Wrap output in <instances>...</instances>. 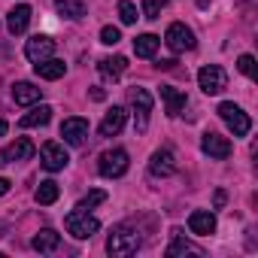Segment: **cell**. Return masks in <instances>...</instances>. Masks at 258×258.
Returning a JSON list of instances; mask_svg holds the SVG:
<instances>
[{
	"instance_id": "27",
	"label": "cell",
	"mask_w": 258,
	"mask_h": 258,
	"mask_svg": "<svg viewBox=\"0 0 258 258\" xmlns=\"http://www.w3.org/2000/svg\"><path fill=\"white\" fill-rule=\"evenodd\" d=\"M118 19L121 25H134L140 16H137V7L131 4V0H118Z\"/></svg>"
},
{
	"instance_id": "24",
	"label": "cell",
	"mask_w": 258,
	"mask_h": 258,
	"mask_svg": "<svg viewBox=\"0 0 258 258\" xmlns=\"http://www.w3.org/2000/svg\"><path fill=\"white\" fill-rule=\"evenodd\" d=\"M55 10L64 19H85V0H55Z\"/></svg>"
},
{
	"instance_id": "13",
	"label": "cell",
	"mask_w": 258,
	"mask_h": 258,
	"mask_svg": "<svg viewBox=\"0 0 258 258\" xmlns=\"http://www.w3.org/2000/svg\"><path fill=\"white\" fill-rule=\"evenodd\" d=\"M149 173L152 176H173L176 173V158L170 149H158L152 158H149Z\"/></svg>"
},
{
	"instance_id": "6",
	"label": "cell",
	"mask_w": 258,
	"mask_h": 258,
	"mask_svg": "<svg viewBox=\"0 0 258 258\" xmlns=\"http://www.w3.org/2000/svg\"><path fill=\"white\" fill-rule=\"evenodd\" d=\"M131 103H134V127L143 134L149 127V112H152V94L146 88H134L131 91Z\"/></svg>"
},
{
	"instance_id": "5",
	"label": "cell",
	"mask_w": 258,
	"mask_h": 258,
	"mask_svg": "<svg viewBox=\"0 0 258 258\" xmlns=\"http://www.w3.org/2000/svg\"><path fill=\"white\" fill-rule=\"evenodd\" d=\"M164 43L170 46V52H191L198 43H195V31L188 28V25H182V22H173L170 28H167V34H164Z\"/></svg>"
},
{
	"instance_id": "20",
	"label": "cell",
	"mask_w": 258,
	"mask_h": 258,
	"mask_svg": "<svg viewBox=\"0 0 258 258\" xmlns=\"http://www.w3.org/2000/svg\"><path fill=\"white\" fill-rule=\"evenodd\" d=\"M31 246H34L37 252H55V249L61 246V234H58V231H52V228H43L40 234H34Z\"/></svg>"
},
{
	"instance_id": "36",
	"label": "cell",
	"mask_w": 258,
	"mask_h": 258,
	"mask_svg": "<svg viewBox=\"0 0 258 258\" xmlns=\"http://www.w3.org/2000/svg\"><path fill=\"white\" fill-rule=\"evenodd\" d=\"M198 7H204V10H207V7H210V0H198Z\"/></svg>"
},
{
	"instance_id": "11",
	"label": "cell",
	"mask_w": 258,
	"mask_h": 258,
	"mask_svg": "<svg viewBox=\"0 0 258 258\" xmlns=\"http://www.w3.org/2000/svg\"><path fill=\"white\" fill-rule=\"evenodd\" d=\"M61 137H64L70 146H82V143H85V137H88V121H85V118H79V115L64 118V124H61Z\"/></svg>"
},
{
	"instance_id": "21",
	"label": "cell",
	"mask_w": 258,
	"mask_h": 258,
	"mask_svg": "<svg viewBox=\"0 0 258 258\" xmlns=\"http://www.w3.org/2000/svg\"><path fill=\"white\" fill-rule=\"evenodd\" d=\"M97 70L103 73V76H109V79H118L124 70H127V58L124 55H112V58H100L97 61Z\"/></svg>"
},
{
	"instance_id": "23",
	"label": "cell",
	"mask_w": 258,
	"mask_h": 258,
	"mask_svg": "<svg viewBox=\"0 0 258 258\" xmlns=\"http://www.w3.org/2000/svg\"><path fill=\"white\" fill-rule=\"evenodd\" d=\"M167 255H170V258H176V255H198V258H201L204 252H201L198 246H191L188 240H182V231H173V243L167 246Z\"/></svg>"
},
{
	"instance_id": "9",
	"label": "cell",
	"mask_w": 258,
	"mask_h": 258,
	"mask_svg": "<svg viewBox=\"0 0 258 258\" xmlns=\"http://www.w3.org/2000/svg\"><path fill=\"white\" fill-rule=\"evenodd\" d=\"M34 143L31 140H25V137H19L13 146H7V149H0V167H7V164H13V161H28V158H34Z\"/></svg>"
},
{
	"instance_id": "19",
	"label": "cell",
	"mask_w": 258,
	"mask_h": 258,
	"mask_svg": "<svg viewBox=\"0 0 258 258\" xmlns=\"http://www.w3.org/2000/svg\"><path fill=\"white\" fill-rule=\"evenodd\" d=\"M34 70H37L40 79H61V76L67 73V64L58 61V58H46V61H37Z\"/></svg>"
},
{
	"instance_id": "33",
	"label": "cell",
	"mask_w": 258,
	"mask_h": 258,
	"mask_svg": "<svg viewBox=\"0 0 258 258\" xmlns=\"http://www.w3.org/2000/svg\"><path fill=\"white\" fill-rule=\"evenodd\" d=\"M10 185H13V182H10V179H7V176H0V198H4V195H7V191H10Z\"/></svg>"
},
{
	"instance_id": "15",
	"label": "cell",
	"mask_w": 258,
	"mask_h": 258,
	"mask_svg": "<svg viewBox=\"0 0 258 258\" xmlns=\"http://www.w3.org/2000/svg\"><path fill=\"white\" fill-rule=\"evenodd\" d=\"M124 109L121 106H112L106 115H103V121H100V127H97V131H100V137H115L118 131H121V127H124Z\"/></svg>"
},
{
	"instance_id": "34",
	"label": "cell",
	"mask_w": 258,
	"mask_h": 258,
	"mask_svg": "<svg viewBox=\"0 0 258 258\" xmlns=\"http://www.w3.org/2000/svg\"><path fill=\"white\" fill-rule=\"evenodd\" d=\"M91 97H94V100H103L106 94H103V88H91Z\"/></svg>"
},
{
	"instance_id": "29",
	"label": "cell",
	"mask_w": 258,
	"mask_h": 258,
	"mask_svg": "<svg viewBox=\"0 0 258 258\" xmlns=\"http://www.w3.org/2000/svg\"><path fill=\"white\" fill-rule=\"evenodd\" d=\"M164 7H167V0H143V16L146 19H158Z\"/></svg>"
},
{
	"instance_id": "26",
	"label": "cell",
	"mask_w": 258,
	"mask_h": 258,
	"mask_svg": "<svg viewBox=\"0 0 258 258\" xmlns=\"http://www.w3.org/2000/svg\"><path fill=\"white\" fill-rule=\"evenodd\" d=\"M58 195H61V188H58V182H52V179H46V182H40V188H37V204H43V207H49V204H55L58 201Z\"/></svg>"
},
{
	"instance_id": "22",
	"label": "cell",
	"mask_w": 258,
	"mask_h": 258,
	"mask_svg": "<svg viewBox=\"0 0 258 258\" xmlns=\"http://www.w3.org/2000/svg\"><path fill=\"white\" fill-rule=\"evenodd\" d=\"M49 118H52V106H46V103H40V106H34L28 115H22V127H43V124H49Z\"/></svg>"
},
{
	"instance_id": "35",
	"label": "cell",
	"mask_w": 258,
	"mask_h": 258,
	"mask_svg": "<svg viewBox=\"0 0 258 258\" xmlns=\"http://www.w3.org/2000/svg\"><path fill=\"white\" fill-rule=\"evenodd\" d=\"M7 127H10V124H7L4 118H0V137H4V134H7Z\"/></svg>"
},
{
	"instance_id": "17",
	"label": "cell",
	"mask_w": 258,
	"mask_h": 258,
	"mask_svg": "<svg viewBox=\"0 0 258 258\" xmlns=\"http://www.w3.org/2000/svg\"><path fill=\"white\" fill-rule=\"evenodd\" d=\"M40 97H43V88H37L34 82H16V85H13V100L22 103V106L40 103Z\"/></svg>"
},
{
	"instance_id": "4",
	"label": "cell",
	"mask_w": 258,
	"mask_h": 258,
	"mask_svg": "<svg viewBox=\"0 0 258 258\" xmlns=\"http://www.w3.org/2000/svg\"><path fill=\"white\" fill-rule=\"evenodd\" d=\"M127 152L124 149H109V152H103L100 155V161H97V170H100V176H106V179H115V176H124L127 173Z\"/></svg>"
},
{
	"instance_id": "30",
	"label": "cell",
	"mask_w": 258,
	"mask_h": 258,
	"mask_svg": "<svg viewBox=\"0 0 258 258\" xmlns=\"http://www.w3.org/2000/svg\"><path fill=\"white\" fill-rule=\"evenodd\" d=\"M237 67H240L243 76L255 79V58H252V55H240V58H237Z\"/></svg>"
},
{
	"instance_id": "25",
	"label": "cell",
	"mask_w": 258,
	"mask_h": 258,
	"mask_svg": "<svg viewBox=\"0 0 258 258\" xmlns=\"http://www.w3.org/2000/svg\"><path fill=\"white\" fill-rule=\"evenodd\" d=\"M158 43H161V40H158L155 34H140V37L134 40V52H137L140 58H152V55L158 52Z\"/></svg>"
},
{
	"instance_id": "16",
	"label": "cell",
	"mask_w": 258,
	"mask_h": 258,
	"mask_svg": "<svg viewBox=\"0 0 258 258\" xmlns=\"http://www.w3.org/2000/svg\"><path fill=\"white\" fill-rule=\"evenodd\" d=\"M188 228H191V234L207 237V234L216 231V216H213L210 210H195V213L188 216Z\"/></svg>"
},
{
	"instance_id": "12",
	"label": "cell",
	"mask_w": 258,
	"mask_h": 258,
	"mask_svg": "<svg viewBox=\"0 0 258 258\" xmlns=\"http://www.w3.org/2000/svg\"><path fill=\"white\" fill-rule=\"evenodd\" d=\"M201 149H204L210 158H219V161L231 155V143H228V137H222V134H216V131H207V134H204Z\"/></svg>"
},
{
	"instance_id": "18",
	"label": "cell",
	"mask_w": 258,
	"mask_h": 258,
	"mask_svg": "<svg viewBox=\"0 0 258 258\" xmlns=\"http://www.w3.org/2000/svg\"><path fill=\"white\" fill-rule=\"evenodd\" d=\"M161 100L167 106V115H179L185 109V94L173 85H161Z\"/></svg>"
},
{
	"instance_id": "28",
	"label": "cell",
	"mask_w": 258,
	"mask_h": 258,
	"mask_svg": "<svg viewBox=\"0 0 258 258\" xmlns=\"http://www.w3.org/2000/svg\"><path fill=\"white\" fill-rule=\"evenodd\" d=\"M103 201H106V191L94 188V191H88V195L76 204V210H91V207H97V204H103Z\"/></svg>"
},
{
	"instance_id": "14",
	"label": "cell",
	"mask_w": 258,
	"mask_h": 258,
	"mask_svg": "<svg viewBox=\"0 0 258 258\" xmlns=\"http://www.w3.org/2000/svg\"><path fill=\"white\" fill-rule=\"evenodd\" d=\"M31 7L28 4H19V7H13L10 13H7V28H10V34H25L28 31V25H31Z\"/></svg>"
},
{
	"instance_id": "8",
	"label": "cell",
	"mask_w": 258,
	"mask_h": 258,
	"mask_svg": "<svg viewBox=\"0 0 258 258\" xmlns=\"http://www.w3.org/2000/svg\"><path fill=\"white\" fill-rule=\"evenodd\" d=\"M40 158H43V167L46 170H64L67 164H70V155H67V149L61 146V143H55V140H49V143H43V149H40Z\"/></svg>"
},
{
	"instance_id": "2",
	"label": "cell",
	"mask_w": 258,
	"mask_h": 258,
	"mask_svg": "<svg viewBox=\"0 0 258 258\" xmlns=\"http://www.w3.org/2000/svg\"><path fill=\"white\" fill-rule=\"evenodd\" d=\"M64 225H67V234H73L76 240H88V237H94V234L100 231V222H97L88 210H73V213H67Z\"/></svg>"
},
{
	"instance_id": "31",
	"label": "cell",
	"mask_w": 258,
	"mask_h": 258,
	"mask_svg": "<svg viewBox=\"0 0 258 258\" xmlns=\"http://www.w3.org/2000/svg\"><path fill=\"white\" fill-rule=\"evenodd\" d=\"M121 40V34H118V28H112V25H106L103 31H100V43L103 46H115Z\"/></svg>"
},
{
	"instance_id": "7",
	"label": "cell",
	"mask_w": 258,
	"mask_h": 258,
	"mask_svg": "<svg viewBox=\"0 0 258 258\" xmlns=\"http://www.w3.org/2000/svg\"><path fill=\"white\" fill-rule=\"evenodd\" d=\"M198 82H201V91H204V94H219V91H225L228 76H225V70H222V67L207 64V67L198 73Z\"/></svg>"
},
{
	"instance_id": "1",
	"label": "cell",
	"mask_w": 258,
	"mask_h": 258,
	"mask_svg": "<svg viewBox=\"0 0 258 258\" xmlns=\"http://www.w3.org/2000/svg\"><path fill=\"white\" fill-rule=\"evenodd\" d=\"M140 234L134 231V228H127V225H115L112 231H109V237H106V252L112 255V258H127V255H134L137 249H140Z\"/></svg>"
},
{
	"instance_id": "10",
	"label": "cell",
	"mask_w": 258,
	"mask_h": 258,
	"mask_svg": "<svg viewBox=\"0 0 258 258\" xmlns=\"http://www.w3.org/2000/svg\"><path fill=\"white\" fill-rule=\"evenodd\" d=\"M52 52H55V40H49L46 34H37V37H31L28 43H25V55H28V61H46V58H52Z\"/></svg>"
},
{
	"instance_id": "3",
	"label": "cell",
	"mask_w": 258,
	"mask_h": 258,
	"mask_svg": "<svg viewBox=\"0 0 258 258\" xmlns=\"http://www.w3.org/2000/svg\"><path fill=\"white\" fill-rule=\"evenodd\" d=\"M219 115H222V121L234 131V137H246L249 134V127H252V121H249V115L237 106V103H231V100H225V103H219Z\"/></svg>"
},
{
	"instance_id": "32",
	"label": "cell",
	"mask_w": 258,
	"mask_h": 258,
	"mask_svg": "<svg viewBox=\"0 0 258 258\" xmlns=\"http://www.w3.org/2000/svg\"><path fill=\"white\" fill-rule=\"evenodd\" d=\"M225 201H228V195H225V191L219 188V191H216V198H213V204H216V210H222V207H225Z\"/></svg>"
}]
</instances>
